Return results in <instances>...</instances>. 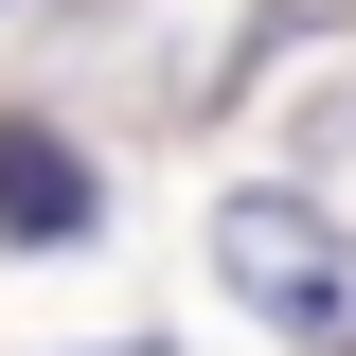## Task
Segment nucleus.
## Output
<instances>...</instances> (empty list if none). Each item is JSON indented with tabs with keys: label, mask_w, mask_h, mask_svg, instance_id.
Listing matches in <instances>:
<instances>
[{
	"label": "nucleus",
	"mask_w": 356,
	"mask_h": 356,
	"mask_svg": "<svg viewBox=\"0 0 356 356\" xmlns=\"http://www.w3.org/2000/svg\"><path fill=\"white\" fill-rule=\"evenodd\" d=\"M0 250H89V161L54 125H0Z\"/></svg>",
	"instance_id": "nucleus-2"
},
{
	"label": "nucleus",
	"mask_w": 356,
	"mask_h": 356,
	"mask_svg": "<svg viewBox=\"0 0 356 356\" xmlns=\"http://www.w3.org/2000/svg\"><path fill=\"white\" fill-rule=\"evenodd\" d=\"M214 285L303 356H356V232H321L303 196H232L214 214Z\"/></svg>",
	"instance_id": "nucleus-1"
},
{
	"label": "nucleus",
	"mask_w": 356,
	"mask_h": 356,
	"mask_svg": "<svg viewBox=\"0 0 356 356\" xmlns=\"http://www.w3.org/2000/svg\"><path fill=\"white\" fill-rule=\"evenodd\" d=\"M89 356H161V339H89Z\"/></svg>",
	"instance_id": "nucleus-3"
}]
</instances>
